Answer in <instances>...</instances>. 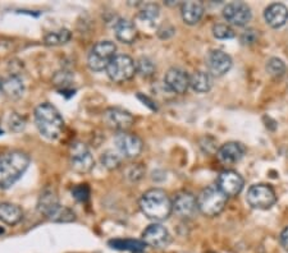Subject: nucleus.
Listing matches in <instances>:
<instances>
[{"label":"nucleus","mask_w":288,"mask_h":253,"mask_svg":"<svg viewBox=\"0 0 288 253\" xmlns=\"http://www.w3.org/2000/svg\"><path fill=\"white\" fill-rule=\"evenodd\" d=\"M24 92V83L17 73H10V76L3 79L2 83V93L9 99L17 100L22 97Z\"/></svg>","instance_id":"nucleus-22"},{"label":"nucleus","mask_w":288,"mask_h":253,"mask_svg":"<svg viewBox=\"0 0 288 253\" xmlns=\"http://www.w3.org/2000/svg\"><path fill=\"white\" fill-rule=\"evenodd\" d=\"M164 84L172 92L182 95L190 87V76L180 68H170L164 76Z\"/></svg>","instance_id":"nucleus-17"},{"label":"nucleus","mask_w":288,"mask_h":253,"mask_svg":"<svg viewBox=\"0 0 288 253\" xmlns=\"http://www.w3.org/2000/svg\"><path fill=\"white\" fill-rule=\"evenodd\" d=\"M223 17L227 20V23L233 24V26L242 27L250 22L251 17V9L244 1H232V3L227 4L223 8Z\"/></svg>","instance_id":"nucleus-10"},{"label":"nucleus","mask_w":288,"mask_h":253,"mask_svg":"<svg viewBox=\"0 0 288 253\" xmlns=\"http://www.w3.org/2000/svg\"><path fill=\"white\" fill-rule=\"evenodd\" d=\"M74 220H76V214L66 206H62L56 215L52 219V221L56 223H72Z\"/></svg>","instance_id":"nucleus-33"},{"label":"nucleus","mask_w":288,"mask_h":253,"mask_svg":"<svg viewBox=\"0 0 288 253\" xmlns=\"http://www.w3.org/2000/svg\"><path fill=\"white\" fill-rule=\"evenodd\" d=\"M140 210L150 220L164 221L173 213L172 200L163 189H148L140 198Z\"/></svg>","instance_id":"nucleus-2"},{"label":"nucleus","mask_w":288,"mask_h":253,"mask_svg":"<svg viewBox=\"0 0 288 253\" xmlns=\"http://www.w3.org/2000/svg\"><path fill=\"white\" fill-rule=\"evenodd\" d=\"M116 151L120 152V156L126 159H134L141 154L144 143L140 137L134 136L128 132H120L114 138Z\"/></svg>","instance_id":"nucleus-9"},{"label":"nucleus","mask_w":288,"mask_h":253,"mask_svg":"<svg viewBox=\"0 0 288 253\" xmlns=\"http://www.w3.org/2000/svg\"><path fill=\"white\" fill-rule=\"evenodd\" d=\"M142 242L146 246L154 248H163L170 243V234L166 227L160 224L148 225L142 233Z\"/></svg>","instance_id":"nucleus-15"},{"label":"nucleus","mask_w":288,"mask_h":253,"mask_svg":"<svg viewBox=\"0 0 288 253\" xmlns=\"http://www.w3.org/2000/svg\"><path fill=\"white\" fill-rule=\"evenodd\" d=\"M4 233V230L3 229H0V234H3Z\"/></svg>","instance_id":"nucleus-39"},{"label":"nucleus","mask_w":288,"mask_h":253,"mask_svg":"<svg viewBox=\"0 0 288 253\" xmlns=\"http://www.w3.org/2000/svg\"><path fill=\"white\" fill-rule=\"evenodd\" d=\"M172 207L173 213H176L180 218H192V216H195L198 210V198L192 193L184 191V192L177 193L173 198Z\"/></svg>","instance_id":"nucleus-14"},{"label":"nucleus","mask_w":288,"mask_h":253,"mask_svg":"<svg viewBox=\"0 0 288 253\" xmlns=\"http://www.w3.org/2000/svg\"><path fill=\"white\" fill-rule=\"evenodd\" d=\"M256 38H258V35H256V31H254V29H248V31H244L241 36V41L246 45L254 44L256 41Z\"/></svg>","instance_id":"nucleus-36"},{"label":"nucleus","mask_w":288,"mask_h":253,"mask_svg":"<svg viewBox=\"0 0 288 253\" xmlns=\"http://www.w3.org/2000/svg\"><path fill=\"white\" fill-rule=\"evenodd\" d=\"M28 155L20 150L0 154V189H8L20 179L30 165Z\"/></svg>","instance_id":"nucleus-1"},{"label":"nucleus","mask_w":288,"mask_h":253,"mask_svg":"<svg viewBox=\"0 0 288 253\" xmlns=\"http://www.w3.org/2000/svg\"><path fill=\"white\" fill-rule=\"evenodd\" d=\"M116 45L113 41L105 40L95 44L88 56V65L92 72L106 69L114 56L116 55Z\"/></svg>","instance_id":"nucleus-5"},{"label":"nucleus","mask_w":288,"mask_h":253,"mask_svg":"<svg viewBox=\"0 0 288 253\" xmlns=\"http://www.w3.org/2000/svg\"><path fill=\"white\" fill-rule=\"evenodd\" d=\"M204 4L201 1H184L180 5V15L186 24H198L204 15Z\"/></svg>","instance_id":"nucleus-21"},{"label":"nucleus","mask_w":288,"mask_h":253,"mask_svg":"<svg viewBox=\"0 0 288 253\" xmlns=\"http://www.w3.org/2000/svg\"><path fill=\"white\" fill-rule=\"evenodd\" d=\"M113 250L118 251H128V252L140 253L145 250L146 245L142 241H137V239H113L109 242Z\"/></svg>","instance_id":"nucleus-25"},{"label":"nucleus","mask_w":288,"mask_h":253,"mask_svg":"<svg viewBox=\"0 0 288 253\" xmlns=\"http://www.w3.org/2000/svg\"><path fill=\"white\" fill-rule=\"evenodd\" d=\"M265 22L272 28H280L288 20V8L282 3L270 4L264 12Z\"/></svg>","instance_id":"nucleus-20"},{"label":"nucleus","mask_w":288,"mask_h":253,"mask_svg":"<svg viewBox=\"0 0 288 253\" xmlns=\"http://www.w3.org/2000/svg\"><path fill=\"white\" fill-rule=\"evenodd\" d=\"M24 218V211L20 206L10 202H3L0 204V221H3L6 225L18 224Z\"/></svg>","instance_id":"nucleus-24"},{"label":"nucleus","mask_w":288,"mask_h":253,"mask_svg":"<svg viewBox=\"0 0 288 253\" xmlns=\"http://www.w3.org/2000/svg\"><path fill=\"white\" fill-rule=\"evenodd\" d=\"M206 65L212 77H223L232 68V58L223 50H212L208 54Z\"/></svg>","instance_id":"nucleus-13"},{"label":"nucleus","mask_w":288,"mask_h":253,"mask_svg":"<svg viewBox=\"0 0 288 253\" xmlns=\"http://www.w3.org/2000/svg\"><path fill=\"white\" fill-rule=\"evenodd\" d=\"M60 207L62 205L59 202L58 193L56 192V189L45 188L41 192L38 201V210L41 215H44L45 218L52 220L56 215L59 210H60Z\"/></svg>","instance_id":"nucleus-16"},{"label":"nucleus","mask_w":288,"mask_h":253,"mask_svg":"<svg viewBox=\"0 0 288 253\" xmlns=\"http://www.w3.org/2000/svg\"><path fill=\"white\" fill-rule=\"evenodd\" d=\"M9 127L10 129L14 132H20L24 128V119L22 117H20L18 114L13 113L10 115V119H9Z\"/></svg>","instance_id":"nucleus-35"},{"label":"nucleus","mask_w":288,"mask_h":253,"mask_svg":"<svg viewBox=\"0 0 288 253\" xmlns=\"http://www.w3.org/2000/svg\"><path fill=\"white\" fill-rule=\"evenodd\" d=\"M68 159H70V165L73 169V172L78 173V174H86V173L91 172L95 165L92 154L84 142H73L70 145Z\"/></svg>","instance_id":"nucleus-7"},{"label":"nucleus","mask_w":288,"mask_h":253,"mask_svg":"<svg viewBox=\"0 0 288 253\" xmlns=\"http://www.w3.org/2000/svg\"><path fill=\"white\" fill-rule=\"evenodd\" d=\"M280 245L283 246L284 250L288 251V227L286 229H283V232L280 233Z\"/></svg>","instance_id":"nucleus-37"},{"label":"nucleus","mask_w":288,"mask_h":253,"mask_svg":"<svg viewBox=\"0 0 288 253\" xmlns=\"http://www.w3.org/2000/svg\"><path fill=\"white\" fill-rule=\"evenodd\" d=\"M146 169L142 164H130L124 170V177L132 183H136L145 175Z\"/></svg>","instance_id":"nucleus-31"},{"label":"nucleus","mask_w":288,"mask_h":253,"mask_svg":"<svg viewBox=\"0 0 288 253\" xmlns=\"http://www.w3.org/2000/svg\"><path fill=\"white\" fill-rule=\"evenodd\" d=\"M190 87L198 93H206L212 87V76L209 72L196 70L190 76Z\"/></svg>","instance_id":"nucleus-23"},{"label":"nucleus","mask_w":288,"mask_h":253,"mask_svg":"<svg viewBox=\"0 0 288 253\" xmlns=\"http://www.w3.org/2000/svg\"><path fill=\"white\" fill-rule=\"evenodd\" d=\"M244 178L234 170H224L219 174L218 181H216V187L227 197H234V196L240 195L244 189Z\"/></svg>","instance_id":"nucleus-12"},{"label":"nucleus","mask_w":288,"mask_h":253,"mask_svg":"<svg viewBox=\"0 0 288 253\" xmlns=\"http://www.w3.org/2000/svg\"><path fill=\"white\" fill-rule=\"evenodd\" d=\"M155 70H156L155 63L148 56H141L136 60V73H138L141 77L148 78V77L154 76Z\"/></svg>","instance_id":"nucleus-28"},{"label":"nucleus","mask_w":288,"mask_h":253,"mask_svg":"<svg viewBox=\"0 0 288 253\" xmlns=\"http://www.w3.org/2000/svg\"><path fill=\"white\" fill-rule=\"evenodd\" d=\"M113 29L116 40L120 41L122 44H132L136 41L137 35H138V29H137L136 24L130 19H126V18H118L114 22Z\"/></svg>","instance_id":"nucleus-19"},{"label":"nucleus","mask_w":288,"mask_h":253,"mask_svg":"<svg viewBox=\"0 0 288 253\" xmlns=\"http://www.w3.org/2000/svg\"><path fill=\"white\" fill-rule=\"evenodd\" d=\"M35 124L41 136L48 140H58L64 131V119L56 106L42 102L35 109Z\"/></svg>","instance_id":"nucleus-3"},{"label":"nucleus","mask_w":288,"mask_h":253,"mask_svg":"<svg viewBox=\"0 0 288 253\" xmlns=\"http://www.w3.org/2000/svg\"><path fill=\"white\" fill-rule=\"evenodd\" d=\"M72 195L77 201L84 202L88 201V196H90V189H88V187L86 186V184H80V186L74 187V188L72 189Z\"/></svg>","instance_id":"nucleus-34"},{"label":"nucleus","mask_w":288,"mask_h":253,"mask_svg":"<svg viewBox=\"0 0 288 253\" xmlns=\"http://www.w3.org/2000/svg\"><path fill=\"white\" fill-rule=\"evenodd\" d=\"M160 14V9L156 4H146L138 13V20L152 24Z\"/></svg>","instance_id":"nucleus-29"},{"label":"nucleus","mask_w":288,"mask_h":253,"mask_svg":"<svg viewBox=\"0 0 288 253\" xmlns=\"http://www.w3.org/2000/svg\"><path fill=\"white\" fill-rule=\"evenodd\" d=\"M104 123L109 128L118 132H127L134 124V119L131 113L120 108H109L104 113Z\"/></svg>","instance_id":"nucleus-11"},{"label":"nucleus","mask_w":288,"mask_h":253,"mask_svg":"<svg viewBox=\"0 0 288 253\" xmlns=\"http://www.w3.org/2000/svg\"><path fill=\"white\" fill-rule=\"evenodd\" d=\"M246 154V147L241 142H227L219 147L216 157L223 165H234L242 160Z\"/></svg>","instance_id":"nucleus-18"},{"label":"nucleus","mask_w":288,"mask_h":253,"mask_svg":"<svg viewBox=\"0 0 288 253\" xmlns=\"http://www.w3.org/2000/svg\"><path fill=\"white\" fill-rule=\"evenodd\" d=\"M2 83H3V78H0V95H3L2 93Z\"/></svg>","instance_id":"nucleus-38"},{"label":"nucleus","mask_w":288,"mask_h":253,"mask_svg":"<svg viewBox=\"0 0 288 253\" xmlns=\"http://www.w3.org/2000/svg\"><path fill=\"white\" fill-rule=\"evenodd\" d=\"M72 35L70 31L67 28H60L58 31H52L45 36V44L49 46H56V45H63L67 44L68 41L70 40Z\"/></svg>","instance_id":"nucleus-26"},{"label":"nucleus","mask_w":288,"mask_h":253,"mask_svg":"<svg viewBox=\"0 0 288 253\" xmlns=\"http://www.w3.org/2000/svg\"><path fill=\"white\" fill-rule=\"evenodd\" d=\"M265 69L269 76L274 77V78H280L286 73V64L284 61L280 58H270L266 61Z\"/></svg>","instance_id":"nucleus-30"},{"label":"nucleus","mask_w":288,"mask_h":253,"mask_svg":"<svg viewBox=\"0 0 288 253\" xmlns=\"http://www.w3.org/2000/svg\"><path fill=\"white\" fill-rule=\"evenodd\" d=\"M212 35L219 40H230V38L234 37L236 33H234V31L230 24L216 23L212 26Z\"/></svg>","instance_id":"nucleus-32"},{"label":"nucleus","mask_w":288,"mask_h":253,"mask_svg":"<svg viewBox=\"0 0 288 253\" xmlns=\"http://www.w3.org/2000/svg\"><path fill=\"white\" fill-rule=\"evenodd\" d=\"M105 70L112 81L116 83H123L134 78L136 74V61L131 56L120 54L114 56Z\"/></svg>","instance_id":"nucleus-6"},{"label":"nucleus","mask_w":288,"mask_h":253,"mask_svg":"<svg viewBox=\"0 0 288 253\" xmlns=\"http://www.w3.org/2000/svg\"><path fill=\"white\" fill-rule=\"evenodd\" d=\"M100 161H102V165L108 170H114V169H118L122 164V156L118 151H114V150H108L105 151L104 154L100 157Z\"/></svg>","instance_id":"nucleus-27"},{"label":"nucleus","mask_w":288,"mask_h":253,"mask_svg":"<svg viewBox=\"0 0 288 253\" xmlns=\"http://www.w3.org/2000/svg\"><path fill=\"white\" fill-rule=\"evenodd\" d=\"M246 201L255 210H269L276 205V196L269 184H254L248 188Z\"/></svg>","instance_id":"nucleus-8"},{"label":"nucleus","mask_w":288,"mask_h":253,"mask_svg":"<svg viewBox=\"0 0 288 253\" xmlns=\"http://www.w3.org/2000/svg\"><path fill=\"white\" fill-rule=\"evenodd\" d=\"M227 196L216 186H209L200 192L198 197V211L208 218H214L223 213L227 205Z\"/></svg>","instance_id":"nucleus-4"}]
</instances>
